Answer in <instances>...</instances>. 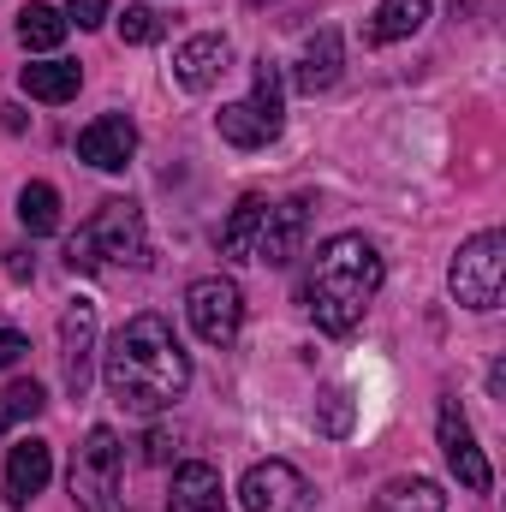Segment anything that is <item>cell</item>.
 I'll return each mask as SVG.
<instances>
[{
  "label": "cell",
  "instance_id": "cell-20",
  "mask_svg": "<svg viewBox=\"0 0 506 512\" xmlns=\"http://www.w3.org/2000/svg\"><path fill=\"white\" fill-rule=\"evenodd\" d=\"M18 221H24V233H30V239L60 233V191H54V185H42V179H30V185L18 191Z\"/></svg>",
  "mask_w": 506,
  "mask_h": 512
},
{
  "label": "cell",
  "instance_id": "cell-28",
  "mask_svg": "<svg viewBox=\"0 0 506 512\" xmlns=\"http://www.w3.org/2000/svg\"><path fill=\"white\" fill-rule=\"evenodd\" d=\"M6 274H12V280H30V274H36V256H24V251H6Z\"/></svg>",
  "mask_w": 506,
  "mask_h": 512
},
{
  "label": "cell",
  "instance_id": "cell-12",
  "mask_svg": "<svg viewBox=\"0 0 506 512\" xmlns=\"http://www.w3.org/2000/svg\"><path fill=\"white\" fill-rule=\"evenodd\" d=\"M131 155H137V126L126 114H102L78 131V161H90L96 173H120Z\"/></svg>",
  "mask_w": 506,
  "mask_h": 512
},
{
  "label": "cell",
  "instance_id": "cell-25",
  "mask_svg": "<svg viewBox=\"0 0 506 512\" xmlns=\"http://www.w3.org/2000/svg\"><path fill=\"white\" fill-rule=\"evenodd\" d=\"M120 36H126L131 48L155 42V36H161V18H155V6H126V18H120Z\"/></svg>",
  "mask_w": 506,
  "mask_h": 512
},
{
  "label": "cell",
  "instance_id": "cell-11",
  "mask_svg": "<svg viewBox=\"0 0 506 512\" xmlns=\"http://www.w3.org/2000/svg\"><path fill=\"white\" fill-rule=\"evenodd\" d=\"M304 495H310V489H304V477H298L286 459H262V465L245 471V483H239L245 512H298Z\"/></svg>",
  "mask_w": 506,
  "mask_h": 512
},
{
  "label": "cell",
  "instance_id": "cell-13",
  "mask_svg": "<svg viewBox=\"0 0 506 512\" xmlns=\"http://www.w3.org/2000/svg\"><path fill=\"white\" fill-rule=\"evenodd\" d=\"M227 54H233L227 36H191V42H179V54H173V84L191 90V96L215 90L221 72H227Z\"/></svg>",
  "mask_w": 506,
  "mask_h": 512
},
{
  "label": "cell",
  "instance_id": "cell-14",
  "mask_svg": "<svg viewBox=\"0 0 506 512\" xmlns=\"http://www.w3.org/2000/svg\"><path fill=\"white\" fill-rule=\"evenodd\" d=\"M48 477H54V453H48V441L24 435V441L6 453V507H30V501L48 489Z\"/></svg>",
  "mask_w": 506,
  "mask_h": 512
},
{
  "label": "cell",
  "instance_id": "cell-5",
  "mask_svg": "<svg viewBox=\"0 0 506 512\" xmlns=\"http://www.w3.org/2000/svg\"><path fill=\"white\" fill-rule=\"evenodd\" d=\"M215 126H221V137L233 149H262V143L280 137V126H286V96H280V66L268 54L251 66V96L245 102H227L215 114Z\"/></svg>",
  "mask_w": 506,
  "mask_h": 512
},
{
  "label": "cell",
  "instance_id": "cell-1",
  "mask_svg": "<svg viewBox=\"0 0 506 512\" xmlns=\"http://www.w3.org/2000/svg\"><path fill=\"white\" fill-rule=\"evenodd\" d=\"M108 393L114 405H126L131 417H155L167 411L185 387H191V358L173 340L167 316H131L108 346Z\"/></svg>",
  "mask_w": 506,
  "mask_h": 512
},
{
  "label": "cell",
  "instance_id": "cell-16",
  "mask_svg": "<svg viewBox=\"0 0 506 512\" xmlns=\"http://www.w3.org/2000/svg\"><path fill=\"white\" fill-rule=\"evenodd\" d=\"M340 30H316L304 48H298V72H292V84L304 90V96H316V90H334V78H340Z\"/></svg>",
  "mask_w": 506,
  "mask_h": 512
},
{
  "label": "cell",
  "instance_id": "cell-29",
  "mask_svg": "<svg viewBox=\"0 0 506 512\" xmlns=\"http://www.w3.org/2000/svg\"><path fill=\"white\" fill-rule=\"evenodd\" d=\"M167 447H173V441L155 429V435H149V465H167Z\"/></svg>",
  "mask_w": 506,
  "mask_h": 512
},
{
  "label": "cell",
  "instance_id": "cell-24",
  "mask_svg": "<svg viewBox=\"0 0 506 512\" xmlns=\"http://www.w3.org/2000/svg\"><path fill=\"white\" fill-rule=\"evenodd\" d=\"M42 387L36 382H12L6 393H0V435L12 429V423H30V417H42Z\"/></svg>",
  "mask_w": 506,
  "mask_h": 512
},
{
  "label": "cell",
  "instance_id": "cell-17",
  "mask_svg": "<svg viewBox=\"0 0 506 512\" xmlns=\"http://www.w3.org/2000/svg\"><path fill=\"white\" fill-rule=\"evenodd\" d=\"M18 84H24V96H36V102H72L78 84H84V72H78L72 60H30V66L18 72Z\"/></svg>",
  "mask_w": 506,
  "mask_h": 512
},
{
  "label": "cell",
  "instance_id": "cell-15",
  "mask_svg": "<svg viewBox=\"0 0 506 512\" xmlns=\"http://www.w3.org/2000/svg\"><path fill=\"white\" fill-rule=\"evenodd\" d=\"M167 512H227V495H221V471L191 459L173 471V495H167Z\"/></svg>",
  "mask_w": 506,
  "mask_h": 512
},
{
  "label": "cell",
  "instance_id": "cell-8",
  "mask_svg": "<svg viewBox=\"0 0 506 512\" xmlns=\"http://www.w3.org/2000/svg\"><path fill=\"white\" fill-rule=\"evenodd\" d=\"M60 376L72 399L90 393V376H96V304L90 298H72L60 316Z\"/></svg>",
  "mask_w": 506,
  "mask_h": 512
},
{
  "label": "cell",
  "instance_id": "cell-26",
  "mask_svg": "<svg viewBox=\"0 0 506 512\" xmlns=\"http://www.w3.org/2000/svg\"><path fill=\"white\" fill-rule=\"evenodd\" d=\"M66 18H72L78 30H96V24L108 18V0H66Z\"/></svg>",
  "mask_w": 506,
  "mask_h": 512
},
{
  "label": "cell",
  "instance_id": "cell-9",
  "mask_svg": "<svg viewBox=\"0 0 506 512\" xmlns=\"http://www.w3.org/2000/svg\"><path fill=\"white\" fill-rule=\"evenodd\" d=\"M441 459L453 465V477H459L471 495H489V489H495V471H489V459H483V447H477V435H471L459 399L441 405Z\"/></svg>",
  "mask_w": 506,
  "mask_h": 512
},
{
  "label": "cell",
  "instance_id": "cell-10",
  "mask_svg": "<svg viewBox=\"0 0 506 512\" xmlns=\"http://www.w3.org/2000/svg\"><path fill=\"white\" fill-rule=\"evenodd\" d=\"M304 227H310V203L292 197V203H268L262 209V233L251 245V262H268V268H286L298 245H304Z\"/></svg>",
  "mask_w": 506,
  "mask_h": 512
},
{
  "label": "cell",
  "instance_id": "cell-6",
  "mask_svg": "<svg viewBox=\"0 0 506 512\" xmlns=\"http://www.w3.org/2000/svg\"><path fill=\"white\" fill-rule=\"evenodd\" d=\"M447 280H453V298L465 310H495L501 304V286H506V233L465 239L459 256H453V268H447Z\"/></svg>",
  "mask_w": 506,
  "mask_h": 512
},
{
  "label": "cell",
  "instance_id": "cell-23",
  "mask_svg": "<svg viewBox=\"0 0 506 512\" xmlns=\"http://www.w3.org/2000/svg\"><path fill=\"white\" fill-rule=\"evenodd\" d=\"M352 423H358L352 393H346V387H322V393H316V429H322L328 441H346V435H352Z\"/></svg>",
  "mask_w": 506,
  "mask_h": 512
},
{
  "label": "cell",
  "instance_id": "cell-21",
  "mask_svg": "<svg viewBox=\"0 0 506 512\" xmlns=\"http://www.w3.org/2000/svg\"><path fill=\"white\" fill-rule=\"evenodd\" d=\"M423 18H429V0H381L376 18H370V36L376 42H405V36L423 30Z\"/></svg>",
  "mask_w": 506,
  "mask_h": 512
},
{
  "label": "cell",
  "instance_id": "cell-2",
  "mask_svg": "<svg viewBox=\"0 0 506 512\" xmlns=\"http://www.w3.org/2000/svg\"><path fill=\"white\" fill-rule=\"evenodd\" d=\"M387 268H381V251L364 239V233H340L316 251V268H310V286H304V304L316 316L322 334H352L370 310V298L381 292Z\"/></svg>",
  "mask_w": 506,
  "mask_h": 512
},
{
  "label": "cell",
  "instance_id": "cell-4",
  "mask_svg": "<svg viewBox=\"0 0 506 512\" xmlns=\"http://www.w3.org/2000/svg\"><path fill=\"white\" fill-rule=\"evenodd\" d=\"M72 501L78 512H126V447L108 423H96L72 459Z\"/></svg>",
  "mask_w": 506,
  "mask_h": 512
},
{
  "label": "cell",
  "instance_id": "cell-3",
  "mask_svg": "<svg viewBox=\"0 0 506 512\" xmlns=\"http://www.w3.org/2000/svg\"><path fill=\"white\" fill-rule=\"evenodd\" d=\"M72 268L102 274V268H143L149 262V233H143V209L131 197H108L72 239L66 251Z\"/></svg>",
  "mask_w": 506,
  "mask_h": 512
},
{
  "label": "cell",
  "instance_id": "cell-7",
  "mask_svg": "<svg viewBox=\"0 0 506 512\" xmlns=\"http://www.w3.org/2000/svg\"><path fill=\"white\" fill-rule=\"evenodd\" d=\"M185 316H191V328H197L203 346H233L239 340V322H245V298H239L233 280L203 274V280L185 286Z\"/></svg>",
  "mask_w": 506,
  "mask_h": 512
},
{
  "label": "cell",
  "instance_id": "cell-19",
  "mask_svg": "<svg viewBox=\"0 0 506 512\" xmlns=\"http://www.w3.org/2000/svg\"><path fill=\"white\" fill-rule=\"evenodd\" d=\"M66 36H72V18H66V12H54V6H42V0L18 12V42H24L30 54H54Z\"/></svg>",
  "mask_w": 506,
  "mask_h": 512
},
{
  "label": "cell",
  "instance_id": "cell-22",
  "mask_svg": "<svg viewBox=\"0 0 506 512\" xmlns=\"http://www.w3.org/2000/svg\"><path fill=\"white\" fill-rule=\"evenodd\" d=\"M262 197H245L239 209H233V221L221 227V256H239V262H251V245H256V233H262Z\"/></svg>",
  "mask_w": 506,
  "mask_h": 512
},
{
  "label": "cell",
  "instance_id": "cell-27",
  "mask_svg": "<svg viewBox=\"0 0 506 512\" xmlns=\"http://www.w3.org/2000/svg\"><path fill=\"white\" fill-rule=\"evenodd\" d=\"M24 352H30V346H24V334H18V328H0V370H12Z\"/></svg>",
  "mask_w": 506,
  "mask_h": 512
},
{
  "label": "cell",
  "instance_id": "cell-18",
  "mask_svg": "<svg viewBox=\"0 0 506 512\" xmlns=\"http://www.w3.org/2000/svg\"><path fill=\"white\" fill-rule=\"evenodd\" d=\"M370 512H447V495H441V483H429V477H393L376 495Z\"/></svg>",
  "mask_w": 506,
  "mask_h": 512
}]
</instances>
